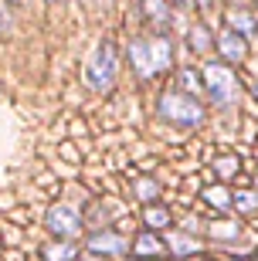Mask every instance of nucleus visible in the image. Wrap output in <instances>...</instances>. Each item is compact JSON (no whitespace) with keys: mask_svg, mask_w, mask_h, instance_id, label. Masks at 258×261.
<instances>
[{"mask_svg":"<svg viewBox=\"0 0 258 261\" xmlns=\"http://www.w3.org/2000/svg\"><path fill=\"white\" fill-rule=\"evenodd\" d=\"M238 4H245V0H238Z\"/></svg>","mask_w":258,"mask_h":261,"instance_id":"26","label":"nucleus"},{"mask_svg":"<svg viewBox=\"0 0 258 261\" xmlns=\"http://www.w3.org/2000/svg\"><path fill=\"white\" fill-rule=\"evenodd\" d=\"M115 71H119V48H115L112 38H105L102 44L92 51V58H88V65H85V82H88V88H96V92L112 88Z\"/></svg>","mask_w":258,"mask_h":261,"instance_id":"3","label":"nucleus"},{"mask_svg":"<svg viewBox=\"0 0 258 261\" xmlns=\"http://www.w3.org/2000/svg\"><path fill=\"white\" fill-rule=\"evenodd\" d=\"M129 248L123 234L115 231H102V234H92V241H88V251H102V254H123Z\"/></svg>","mask_w":258,"mask_h":261,"instance_id":"6","label":"nucleus"},{"mask_svg":"<svg viewBox=\"0 0 258 261\" xmlns=\"http://www.w3.org/2000/svg\"><path fill=\"white\" fill-rule=\"evenodd\" d=\"M146 224L150 227H167L170 224V211L167 207H146Z\"/></svg>","mask_w":258,"mask_h":261,"instance_id":"17","label":"nucleus"},{"mask_svg":"<svg viewBox=\"0 0 258 261\" xmlns=\"http://www.w3.org/2000/svg\"><path fill=\"white\" fill-rule=\"evenodd\" d=\"M10 28V10H7V0H0V31Z\"/></svg>","mask_w":258,"mask_h":261,"instance_id":"20","label":"nucleus"},{"mask_svg":"<svg viewBox=\"0 0 258 261\" xmlns=\"http://www.w3.org/2000/svg\"><path fill=\"white\" fill-rule=\"evenodd\" d=\"M228 31L231 34H238V38H245V34H251L255 31V20H251L248 10H228Z\"/></svg>","mask_w":258,"mask_h":261,"instance_id":"9","label":"nucleus"},{"mask_svg":"<svg viewBox=\"0 0 258 261\" xmlns=\"http://www.w3.org/2000/svg\"><path fill=\"white\" fill-rule=\"evenodd\" d=\"M143 10H146V17L156 20V24H167L170 20V10H167L163 0H143Z\"/></svg>","mask_w":258,"mask_h":261,"instance_id":"14","label":"nucleus"},{"mask_svg":"<svg viewBox=\"0 0 258 261\" xmlns=\"http://www.w3.org/2000/svg\"><path fill=\"white\" fill-rule=\"evenodd\" d=\"M207 234L210 238H218V241H234L241 234V227L238 224H231V221H218V224H210L207 227Z\"/></svg>","mask_w":258,"mask_h":261,"instance_id":"12","label":"nucleus"},{"mask_svg":"<svg viewBox=\"0 0 258 261\" xmlns=\"http://www.w3.org/2000/svg\"><path fill=\"white\" fill-rule=\"evenodd\" d=\"M156 112H160V119H167L173 126H183V129H194L204 122V106L197 98L183 95V92H163L160 102H156Z\"/></svg>","mask_w":258,"mask_h":261,"instance_id":"2","label":"nucleus"},{"mask_svg":"<svg viewBox=\"0 0 258 261\" xmlns=\"http://www.w3.org/2000/svg\"><path fill=\"white\" fill-rule=\"evenodd\" d=\"M218 48H221V55L228 61H245V55H248V48H245V38H238V34H231V31H224L218 38Z\"/></svg>","mask_w":258,"mask_h":261,"instance_id":"7","label":"nucleus"},{"mask_svg":"<svg viewBox=\"0 0 258 261\" xmlns=\"http://www.w3.org/2000/svg\"><path fill=\"white\" fill-rule=\"evenodd\" d=\"M191 44H194V51H207V48H210V34H207V28H201V24H197V28L191 31Z\"/></svg>","mask_w":258,"mask_h":261,"instance_id":"18","label":"nucleus"},{"mask_svg":"<svg viewBox=\"0 0 258 261\" xmlns=\"http://www.w3.org/2000/svg\"><path fill=\"white\" fill-rule=\"evenodd\" d=\"M85 261H96V258H85Z\"/></svg>","mask_w":258,"mask_h":261,"instance_id":"24","label":"nucleus"},{"mask_svg":"<svg viewBox=\"0 0 258 261\" xmlns=\"http://www.w3.org/2000/svg\"><path fill=\"white\" fill-rule=\"evenodd\" d=\"M58 4H65V0H58Z\"/></svg>","mask_w":258,"mask_h":261,"instance_id":"25","label":"nucleus"},{"mask_svg":"<svg viewBox=\"0 0 258 261\" xmlns=\"http://www.w3.org/2000/svg\"><path fill=\"white\" fill-rule=\"evenodd\" d=\"M173 4H177V7H191V0H173Z\"/></svg>","mask_w":258,"mask_h":261,"instance_id":"22","label":"nucleus"},{"mask_svg":"<svg viewBox=\"0 0 258 261\" xmlns=\"http://www.w3.org/2000/svg\"><path fill=\"white\" fill-rule=\"evenodd\" d=\"M204 200H207L210 207H218V211H228L231 207V194L224 190V187H210V190H204Z\"/></svg>","mask_w":258,"mask_h":261,"instance_id":"15","label":"nucleus"},{"mask_svg":"<svg viewBox=\"0 0 258 261\" xmlns=\"http://www.w3.org/2000/svg\"><path fill=\"white\" fill-rule=\"evenodd\" d=\"M197 4H201V10H207V14H210V10H214V4H218V0H197Z\"/></svg>","mask_w":258,"mask_h":261,"instance_id":"21","label":"nucleus"},{"mask_svg":"<svg viewBox=\"0 0 258 261\" xmlns=\"http://www.w3.org/2000/svg\"><path fill=\"white\" fill-rule=\"evenodd\" d=\"M129 58H133L136 71L143 78H153L160 71H167L173 61V48L167 38H143V41H133L129 44Z\"/></svg>","mask_w":258,"mask_h":261,"instance_id":"1","label":"nucleus"},{"mask_svg":"<svg viewBox=\"0 0 258 261\" xmlns=\"http://www.w3.org/2000/svg\"><path fill=\"white\" fill-rule=\"evenodd\" d=\"M75 244L72 241H61V244H51V248H44V258L48 261H75Z\"/></svg>","mask_w":258,"mask_h":261,"instance_id":"11","label":"nucleus"},{"mask_svg":"<svg viewBox=\"0 0 258 261\" xmlns=\"http://www.w3.org/2000/svg\"><path fill=\"white\" fill-rule=\"evenodd\" d=\"M204 85L214 106H231L238 98V78L228 65H207L204 68Z\"/></svg>","mask_w":258,"mask_h":261,"instance_id":"4","label":"nucleus"},{"mask_svg":"<svg viewBox=\"0 0 258 261\" xmlns=\"http://www.w3.org/2000/svg\"><path fill=\"white\" fill-rule=\"evenodd\" d=\"M133 254L139 261H146V258H156V254H163V241L156 238L153 231H146V234H139L136 238V244H133Z\"/></svg>","mask_w":258,"mask_h":261,"instance_id":"8","label":"nucleus"},{"mask_svg":"<svg viewBox=\"0 0 258 261\" xmlns=\"http://www.w3.org/2000/svg\"><path fill=\"white\" fill-rule=\"evenodd\" d=\"M210 166H214V173H221V176H234L241 170V160L238 156H218Z\"/></svg>","mask_w":258,"mask_h":261,"instance_id":"16","label":"nucleus"},{"mask_svg":"<svg viewBox=\"0 0 258 261\" xmlns=\"http://www.w3.org/2000/svg\"><path fill=\"white\" fill-rule=\"evenodd\" d=\"M44 224H48V231L55 238H61V241H75L78 234H82V217L72 207H51Z\"/></svg>","mask_w":258,"mask_h":261,"instance_id":"5","label":"nucleus"},{"mask_svg":"<svg viewBox=\"0 0 258 261\" xmlns=\"http://www.w3.org/2000/svg\"><path fill=\"white\" fill-rule=\"evenodd\" d=\"M136 194L143 197V200H150V197H156V184L153 180H139V184H136Z\"/></svg>","mask_w":258,"mask_h":261,"instance_id":"19","label":"nucleus"},{"mask_svg":"<svg viewBox=\"0 0 258 261\" xmlns=\"http://www.w3.org/2000/svg\"><path fill=\"white\" fill-rule=\"evenodd\" d=\"M231 203H234L241 214H255L258 211V190H238V194L231 197Z\"/></svg>","mask_w":258,"mask_h":261,"instance_id":"13","label":"nucleus"},{"mask_svg":"<svg viewBox=\"0 0 258 261\" xmlns=\"http://www.w3.org/2000/svg\"><path fill=\"white\" fill-rule=\"evenodd\" d=\"M255 98H258V85H255Z\"/></svg>","mask_w":258,"mask_h":261,"instance_id":"23","label":"nucleus"},{"mask_svg":"<svg viewBox=\"0 0 258 261\" xmlns=\"http://www.w3.org/2000/svg\"><path fill=\"white\" fill-rule=\"evenodd\" d=\"M167 244L173 248V254H197V251H201V241L191 238V234H170Z\"/></svg>","mask_w":258,"mask_h":261,"instance_id":"10","label":"nucleus"}]
</instances>
